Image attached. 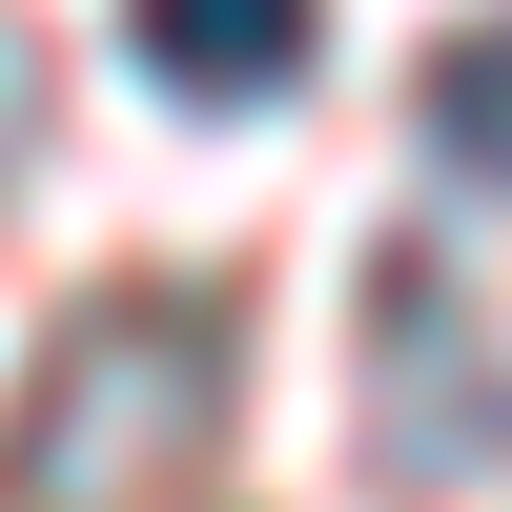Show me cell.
<instances>
[{"instance_id": "cell-4", "label": "cell", "mask_w": 512, "mask_h": 512, "mask_svg": "<svg viewBox=\"0 0 512 512\" xmlns=\"http://www.w3.org/2000/svg\"><path fill=\"white\" fill-rule=\"evenodd\" d=\"M431 164H451V185H492V205H512V21H472V41L431 62Z\"/></svg>"}, {"instance_id": "cell-5", "label": "cell", "mask_w": 512, "mask_h": 512, "mask_svg": "<svg viewBox=\"0 0 512 512\" xmlns=\"http://www.w3.org/2000/svg\"><path fill=\"white\" fill-rule=\"evenodd\" d=\"M0 144H21V21H0Z\"/></svg>"}, {"instance_id": "cell-1", "label": "cell", "mask_w": 512, "mask_h": 512, "mask_svg": "<svg viewBox=\"0 0 512 512\" xmlns=\"http://www.w3.org/2000/svg\"><path fill=\"white\" fill-rule=\"evenodd\" d=\"M226 431V308L205 287H123L0 410V512H164Z\"/></svg>"}, {"instance_id": "cell-3", "label": "cell", "mask_w": 512, "mask_h": 512, "mask_svg": "<svg viewBox=\"0 0 512 512\" xmlns=\"http://www.w3.org/2000/svg\"><path fill=\"white\" fill-rule=\"evenodd\" d=\"M390 451H410V472H472V451H512V390L472 369V328H451L431 287H390Z\"/></svg>"}, {"instance_id": "cell-2", "label": "cell", "mask_w": 512, "mask_h": 512, "mask_svg": "<svg viewBox=\"0 0 512 512\" xmlns=\"http://www.w3.org/2000/svg\"><path fill=\"white\" fill-rule=\"evenodd\" d=\"M123 62L164 103H287L328 62V0H123Z\"/></svg>"}]
</instances>
